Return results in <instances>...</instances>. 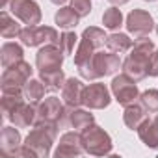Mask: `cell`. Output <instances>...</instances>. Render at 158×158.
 I'll return each instance as SVG.
<instances>
[{
    "instance_id": "6da1fadb",
    "label": "cell",
    "mask_w": 158,
    "mask_h": 158,
    "mask_svg": "<svg viewBox=\"0 0 158 158\" xmlns=\"http://www.w3.org/2000/svg\"><path fill=\"white\" fill-rule=\"evenodd\" d=\"M60 125L54 121H35L34 128L30 130V134L26 136V141L17 149L15 156H48L50 154V147L56 139Z\"/></svg>"
},
{
    "instance_id": "7a4b0ae2",
    "label": "cell",
    "mask_w": 158,
    "mask_h": 158,
    "mask_svg": "<svg viewBox=\"0 0 158 158\" xmlns=\"http://www.w3.org/2000/svg\"><path fill=\"white\" fill-rule=\"evenodd\" d=\"M152 52H154V45L151 39H147V37L138 39L134 43V47L130 48L128 58L123 61V73H127L136 82L143 80L149 74V61H151Z\"/></svg>"
},
{
    "instance_id": "3957f363",
    "label": "cell",
    "mask_w": 158,
    "mask_h": 158,
    "mask_svg": "<svg viewBox=\"0 0 158 158\" xmlns=\"http://www.w3.org/2000/svg\"><path fill=\"white\" fill-rule=\"evenodd\" d=\"M121 67H123L121 58L110 50V52H95L88 63L78 67V71H80V76L86 78V80H97L101 76L114 74Z\"/></svg>"
},
{
    "instance_id": "277c9868",
    "label": "cell",
    "mask_w": 158,
    "mask_h": 158,
    "mask_svg": "<svg viewBox=\"0 0 158 158\" xmlns=\"http://www.w3.org/2000/svg\"><path fill=\"white\" fill-rule=\"evenodd\" d=\"M82 138V147L86 152L95 154V156H102V154H110L112 152V139L110 136L97 125H89L82 130L80 134Z\"/></svg>"
},
{
    "instance_id": "5b68a950",
    "label": "cell",
    "mask_w": 158,
    "mask_h": 158,
    "mask_svg": "<svg viewBox=\"0 0 158 158\" xmlns=\"http://www.w3.org/2000/svg\"><path fill=\"white\" fill-rule=\"evenodd\" d=\"M58 32L50 26H26L23 28L19 39L26 47H39V45H60Z\"/></svg>"
},
{
    "instance_id": "8992f818",
    "label": "cell",
    "mask_w": 158,
    "mask_h": 158,
    "mask_svg": "<svg viewBox=\"0 0 158 158\" xmlns=\"http://www.w3.org/2000/svg\"><path fill=\"white\" fill-rule=\"evenodd\" d=\"M112 93L115 97V101L123 106H128V104H134L136 99H139V93H138V88H136V80L130 78L127 73L115 76L112 80Z\"/></svg>"
},
{
    "instance_id": "52a82bcc",
    "label": "cell",
    "mask_w": 158,
    "mask_h": 158,
    "mask_svg": "<svg viewBox=\"0 0 158 158\" xmlns=\"http://www.w3.org/2000/svg\"><path fill=\"white\" fill-rule=\"evenodd\" d=\"M32 73L34 69L24 60L8 67L2 73V89H23L24 84L32 78Z\"/></svg>"
},
{
    "instance_id": "ba28073f",
    "label": "cell",
    "mask_w": 158,
    "mask_h": 158,
    "mask_svg": "<svg viewBox=\"0 0 158 158\" xmlns=\"http://www.w3.org/2000/svg\"><path fill=\"white\" fill-rule=\"evenodd\" d=\"M10 10L15 19L28 26H37L41 23V10L34 0H10Z\"/></svg>"
},
{
    "instance_id": "9c48e42d",
    "label": "cell",
    "mask_w": 158,
    "mask_h": 158,
    "mask_svg": "<svg viewBox=\"0 0 158 158\" xmlns=\"http://www.w3.org/2000/svg\"><path fill=\"white\" fill-rule=\"evenodd\" d=\"M63 52L58 45H45L39 48L37 56H35V65L39 69V73H50V71H58L61 69L63 63Z\"/></svg>"
},
{
    "instance_id": "30bf717a",
    "label": "cell",
    "mask_w": 158,
    "mask_h": 158,
    "mask_svg": "<svg viewBox=\"0 0 158 158\" xmlns=\"http://www.w3.org/2000/svg\"><path fill=\"white\" fill-rule=\"evenodd\" d=\"M154 28V21L151 17V13L143 11V10H134L128 13L127 17V30L134 35V39H141L147 37Z\"/></svg>"
},
{
    "instance_id": "8fae6325",
    "label": "cell",
    "mask_w": 158,
    "mask_h": 158,
    "mask_svg": "<svg viewBox=\"0 0 158 158\" xmlns=\"http://www.w3.org/2000/svg\"><path fill=\"white\" fill-rule=\"evenodd\" d=\"M110 91L104 84H89L84 88V95H82V104L91 108V110H102L110 104Z\"/></svg>"
},
{
    "instance_id": "7c38bea8",
    "label": "cell",
    "mask_w": 158,
    "mask_h": 158,
    "mask_svg": "<svg viewBox=\"0 0 158 158\" xmlns=\"http://www.w3.org/2000/svg\"><path fill=\"white\" fill-rule=\"evenodd\" d=\"M82 152H84V147H82L80 134L67 132L60 138V143H58V149H56L54 156H58V158H61V156H80Z\"/></svg>"
},
{
    "instance_id": "4fadbf2b",
    "label": "cell",
    "mask_w": 158,
    "mask_h": 158,
    "mask_svg": "<svg viewBox=\"0 0 158 158\" xmlns=\"http://www.w3.org/2000/svg\"><path fill=\"white\" fill-rule=\"evenodd\" d=\"M84 84L76 78H65V84L61 88V99L67 106L78 108L82 104V95H84Z\"/></svg>"
},
{
    "instance_id": "5bb4252c",
    "label": "cell",
    "mask_w": 158,
    "mask_h": 158,
    "mask_svg": "<svg viewBox=\"0 0 158 158\" xmlns=\"http://www.w3.org/2000/svg\"><path fill=\"white\" fill-rule=\"evenodd\" d=\"M63 104L60 102V99L56 97H48L43 102L37 104V119L35 121H54L58 123L61 114H63Z\"/></svg>"
},
{
    "instance_id": "9a60e30c",
    "label": "cell",
    "mask_w": 158,
    "mask_h": 158,
    "mask_svg": "<svg viewBox=\"0 0 158 158\" xmlns=\"http://www.w3.org/2000/svg\"><path fill=\"white\" fill-rule=\"evenodd\" d=\"M37 119V104L35 102H23L11 115H10V121L17 127V128H26V127H34Z\"/></svg>"
},
{
    "instance_id": "2e32d148",
    "label": "cell",
    "mask_w": 158,
    "mask_h": 158,
    "mask_svg": "<svg viewBox=\"0 0 158 158\" xmlns=\"http://www.w3.org/2000/svg\"><path fill=\"white\" fill-rule=\"evenodd\" d=\"M24 102V93L23 89H2V114L6 119Z\"/></svg>"
},
{
    "instance_id": "e0dca14e",
    "label": "cell",
    "mask_w": 158,
    "mask_h": 158,
    "mask_svg": "<svg viewBox=\"0 0 158 158\" xmlns=\"http://www.w3.org/2000/svg\"><path fill=\"white\" fill-rule=\"evenodd\" d=\"M138 136L139 139L151 147V149H158V121H151V119H145L139 127H138Z\"/></svg>"
},
{
    "instance_id": "ac0fdd59",
    "label": "cell",
    "mask_w": 158,
    "mask_h": 158,
    "mask_svg": "<svg viewBox=\"0 0 158 158\" xmlns=\"http://www.w3.org/2000/svg\"><path fill=\"white\" fill-rule=\"evenodd\" d=\"M147 119V110L141 106V104H128L125 106V114H123V121L128 128L132 130H138V127Z\"/></svg>"
},
{
    "instance_id": "d6986e66",
    "label": "cell",
    "mask_w": 158,
    "mask_h": 158,
    "mask_svg": "<svg viewBox=\"0 0 158 158\" xmlns=\"http://www.w3.org/2000/svg\"><path fill=\"white\" fill-rule=\"evenodd\" d=\"M0 141H2V151L11 154V156H15L17 149L23 145L17 127H4L2 128V136H0Z\"/></svg>"
},
{
    "instance_id": "ffe728a7",
    "label": "cell",
    "mask_w": 158,
    "mask_h": 158,
    "mask_svg": "<svg viewBox=\"0 0 158 158\" xmlns=\"http://www.w3.org/2000/svg\"><path fill=\"white\" fill-rule=\"evenodd\" d=\"M0 56H2V67L8 69L19 61H23V47L17 43H4L2 50H0Z\"/></svg>"
},
{
    "instance_id": "44dd1931",
    "label": "cell",
    "mask_w": 158,
    "mask_h": 158,
    "mask_svg": "<svg viewBox=\"0 0 158 158\" xmlns=\"http://www.w3.org/2000/svg\"><path fill=\"white\" fill-rule=\"evenodd\" d=\"M45 91H47V86L43 80H35V78H30V80L24 84L23 88V93H24V99L28 102H35L39 104L45 97Z\"/></svg>"
},
{
    "instance_id": "7402d4cb",
    "label": "cell",
    "mask_w": 158,
    "mask_h": 158,
    "mask_svg": "<svg viewBox=\"0 0 158 158\" xmlns=\"http://www.w3.org/2000/svg\"><path fill=\"white\" fill-rule=\"evenodd\" d=\"M106 47H108V50H112L115 54H123L134 47V41L127 34H112L106 37Z\"/></svg>"
},
{
    "instance_id": "603a6c76",
    "label": "cell",
    "mask_w": 158,
    "mask_h": 158,
    "mask_svg": "<svg viewBox=\"0 0 158 158\" xmlns=\"http://www.w3.org/2000/svg\"><path fill=\"white\" fill-rule=\"evenodd\" d=\"M21 32H23L21 24H19L15 19H11L8 11H2V13H0V34H2V37L13 39V37H19Z\"/></svg>"
},
{
    "instance_id": "cb8c5ba5",
    "label": "cell",
    "mask_w": 158,
    "mask_h": 158,
    "mask_svg": "<svg viewBox=\"0 0 158 158\" xmlns=\"http://www.w3.org/2000/svg\"><path fill=\"white\" fill-rule=\"evenodd\" d=\"M91 123H93V114H89L86 110L71 108V114H69V127L71 128H80V130H84Z\"/></svg>"
},
{
    "instance_id": "d4e9b609",
    "label": "cell",
    "mask_w": 158,
    "mask_h": 158,
    "mask_svg": "<svg viewBox=\"0 0 158 158\" xmlns=\"http://www.w3.org/2000/svg\"><path fill=\"white\" fill-rule=\"evenodd\" d=\"M78 19H80V15H78L73 8H61V10L56 13V17H54L56 24H58L60 28H65V30L74 28V26L78 24Z\"/></svg>"
},
{
    "instance_id": "484cf974",
    "label": "cell",
    "mask_w": 158,
    "mask_h": 158,
    "mask_svg": "<svg viewBox=\"0 0 158 158\" xmlns=\"http://www.w3.org/2000/svg\"><path fill=\"white\" fill-rule=\"evenodd\" d=\"M41 80L45 82L47 91H58L65 84V76H63V71L58 69V71H50V73H41Z\"/></svg>"
},
{
    "instance_id": "4316f807",
    "label": "cell",
    "mask_w": 158,
    "mask_h": 158,
    "mask_svg": "<svg viewBox=\"0 0 158 158\" xmlns=\"http://www.w3.org/2000/svg\"><path fill=\"white\" fill-rule=\"evenodd\" d=\"M102 24H104V28H108V30H117V28L123 24V13H121V10H119V8H110V10H106L104 15H102Z\"/></svg>"
},
{
    "instance_id": "83f0119b",
    "label": "cell",
    "mask_w": 158,
    "mask_h": 158,
    "mask_svg": "<svg viewBox=\"0 0 158 158\" xmlns=\"http://www.w3.org/2000/svg\"><path fill=\"white\" fill-rule=\"evenodd\" d=\"M139 102H141V106H143L149 114H158V91H156V89L143 91V93L139 95Z\"/></svg>"
},
{
    "instance_id": "f1b7e54d",
    "label": "cell",
    "mask_w": 158,
    "mask_h": 158,
    "mask_svg": "<svg viewBox=\"0 0 158 158\" xmlns=\"http://www.w3.org/2000/svg\"><path fill=\"white\" fill-rule=\"evenodd\" d=\"M76 43H78V37H76L74 32H63L61 37H60V45H58V47L61 48V52H63L65 56H69V54L74 52Z\"/></svg>"
},
{
    "instance_id": "f546056e",
    "label": "cell",
    "mask_w": 158,
    "mask_h": 158,
    "mask_svg": "<svg viewBox=\"0 0 158 158\" xmlns=\"http://www.w3.org/2000/svg\"><path fill=\"white\" fill-rule=\"evenodd\" d=\"M82 35H84V37H88V39H89V41H91L97 48L104 47V43H106V35H104V32H102L101 28H95V26L86 28Z\"/></svg>"
},
{
    "instance_id": "4dcf8cb0",
    "label": "cell",
    "mask_w": 158,
    "mask_h": 158,
    "mask_svg": "<svg viewBox=\"0 0 158 158\" xmlns=\"http://www.w3.org/2000/svg\"><path fill=\"white\" fill-rule=\"evenodd\" d=\"M71 8L80 17H86L91 11V0H71Z\"/></svg>"
},
{
    "instance_id": "1f68e13d",
    "label": "cell",
    "mask_w": 158,
    "mask_h": 158,
    "mask_svg": "<svg viewBox=\"0 0 158 158\" xmlns=\"http://www.w3.org/2000/svg\"><path fill=\"white\" fill-rule=\"evenodd\" d=\"M149 74L151 76H158V48H154L151 61H149Z\"/></svg>"
},
{
    "instance_id": "d6a6232c",
    "label": "cell",
    "mask_w": 158,
    "mask_h": 158,
    "mask_svg": "<svg viewBox=\"0 0 158 158\" xmlns=\"http://www.w3.org/2000/svg\"><path fill=\"white\" fill-rule=\"evenodd\" d=\"M110 4H114V6H123V4H127L128 0H108Z\"/></svg>"
},
{
    "instance_id": "836d02e7",
    "label": "cell",
    "mask_w": 158,
    "mask_h": 158,
    "mask_svg": "<svg viewBox=\"0 0 158 158\" xmlns=\"http://www.w3.org/2000/svg\"><path fill=\"white\" fill-rule=\"evenodd\" d=\"M50 2H52V4H56V6H61V4H65V2H67V0H50Z\"/></svg>"
},
{
    "instance_id": "e575fe53",
    "label": "cell",
    "mask_w": 158,
    "mask_h": 158,
    "mask_svg": "<svg viewBox=\"0 0 158 158\" xmlns=\"http://www.w3.org/2000/svg\"><path fill=\"white\" fill-rule=\"evenodd\" d=\"M6 4H8V0H0V8H2V10L6 8Z\"/></svg>"
},
{
    "instance_id": "d590c367",
    "label": "cell",
    "mask_w": 158,
    "mask_h": 158,
    "mask_svg": "<svg viewBox=\"0 0 158 158\" xmlns=\"http://www.w3.org/2000/svg\"><path fill=\"white\" fill-rule=\"evenodd\" d=\"M147 2H154V0H147Z\"/></svg>"
},
{
    "instance_id": "8d00e7d4",
    "label": "cell",
    "mask_w": 158,
    "mask_h": 158,
    "mask_svg": "<svg viewBox=\"0 0 158 158\" xmlns=\"http://www.w3.org/2000/svg\"><path fill=\"white\" fill-rule=\"evenodd\" d=\"M156 121H158V114H156Z\"/></svg>"
},
{
    "instance_id": "74e56055",
    "label": "cell",
    "mask_w": 158,
    "mask_h": 158,
    "mask_svg": "<svg viewBox=\"0 0 158 158\" xmlns=\"http://www.w3.org/2000/svg\"><path fill=\"white\" fill-rule=\"evenodd\" d=\"M156 32H158V24H156Z\"/></svg>"
}]
</instances>
